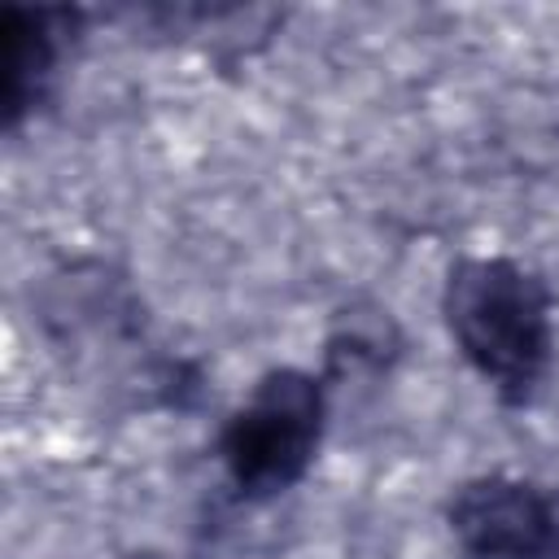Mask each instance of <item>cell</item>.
Returning a JSON list of instances; mask_svg holds the SVG:
<instances>
[{
	"instance_id": "3",
	"label": "cell",
	"mask_w": 559,
	"mask_h": 559,
	"mask_svg": "<svg viewBox=\"0 0 559 559\" xmlns=\"http://www.w3.org/2000/svg\"><path fill=\"white\" fill-rule=\"evenodd\" d=\"M459 559H559V498L515 472L463 480L445 502Z\"/></svg>"
},
{
	"instance_id": "5",
	"label": "cell",
	"mask_w": 559,
	"mask_h": 559,
	"mask_svg": "<svg viewBox=\"0 0 559 559\" xmlns=\"http://www.w3.org/2000/svg\"><path fill=\"white\" fill-rule=\"evenodd\" d=\"M402 345L406 341H402L393 310L371 297H354L328 323L319 376L328 380V389L341 380H358V376H384L402 358Z\"/></svg>"
},
{
	"instance_id": "4",
	"label": "cell",
	"mask_w": 559,
	"mask_h": 559,
	"mask_svg": "<svg viewBox=\"0 0 559 559\" xmlns=\"http://www.w3.org/2000/svg\"><path fill=\"white\" fill-rule=\"evenodd\" d=\"M74 31H79L74 9L9 4L0 13V35H4L0 70H4V127L9 131H17V122L31 118L48 100Z\"/></svg>"
},
{
	"instance_id": "1",
	"label": "cell",
	"mask_w": 559,
	"mask_h": 559,
	"mask_svg": "<svg viewBox=\"0 0 559 559\" xmlns=\"http://www.w3.org/2000/svg\"><path fill=\"white\" fill-rule=\"evenodd\" d=\"M441 319L502 406H533L555 367V293L542 271L507 253H463L445 271Z\"/></svg>"
},
{
	"instance_id": "2",
	"label": "cell",
	"mask_w": 559,
	"mask_h": 559,
	"mask_svg": "<svg viewBox=\"0 0 559 559\" xmlns=\"http://www.w3.org/2000/svg\"><path fill=\"white\" fill-rule=\"evenodd\" d=\"M328 428V380L271 367L218 428V463L240 502H271L306 480Z\"/></svg>"
}]
</instances>
